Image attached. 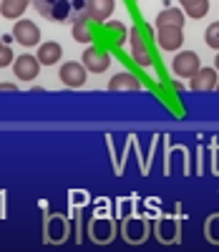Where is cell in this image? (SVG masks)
<instances>
[{
	"label": "cell",
	"instance_id": "6da1fadb",
	"mask_svg": "<svg viewBox=\"0 0 219 252\" xmlns=\"http://www.w3.org/2000/svg\"><path fill=\"white\" fill-rule=\"evenodd\" d=\"M131 58H134L136 66H141V68H151V66H154V51H151V46H149V38H146L144 26L131 31Z\"/></svg>",
	"mask_w": 219,
	"mask_h": 252
},
{
	"label": "cell",
	"instance_id": "7a4b0ae2",
	"mask_svg": "<svg viewBox=\"0 0 219 252\" xmlns=\"http://www.w3.org/2000/svg\"><path fill=\"white\" fill-rule=\"evenodd\" d=\"M13 38H15V43H20L23 48H33V46L40 43V28L33 23V20L18 18L15 26H13Z\"/></svg>",
	"mask_w": 219,
	"mask_h": 252
},
{
	"label": "cell",
	"instance_id": "3957f363",
	"mask_svg": "<svg viewBox=\"0 0 219 252\" xmlns=\"http://www.w3.org/2000/svg\"><path fill=\"white\" fill-rule=\"evenodd\" d=\"M61 81H63V86H68V89H81L86 78H89V71H86L83 63L78 61H68V63H63L61 71H58Z\"/></svg>",
	"mask_w": 219,
	"mask_h": 252
},
{
	"label": "cell",
	"instance_id": "277c9868",
	"mask_svg": "<svg viewBox=\"0 0 219 252\" xmlns=\"http://www.w3.org/2000/svg\"><path fill=\"white\" fill-rule=\"evenodd\" d=\"M171 68H174V73H177L179 78H191L196 71L202 68V61H199V56H196L194 51H182V53L174 56Z\"/></svg>",
	"mask_w": 219,
	"mask_h": 252
},
{
	"label": "cell",
	"instance_id": "5b68a950",
	"mask_svg": "<svg viewBox=\"0 0 219 252\" xmlns=\"http://www.w3.org/2000/svg\"><path fill=\"white\" fill-rule=\"evenodd\" d=\"M83 66L86 71H91V73H103L108 66H111V56H108L106 48H98V46H91V48H86L83 51Z\"/></svg>",
	"mask_w": 219,
	"mask_h": 252
},
{
	"label": "cell",
	"instance_id": "8992f818",
	"mask_svg": "<svg viewBox=\"0 0 219 252\" xmlns=\"http://www.w3.org/2000/svg\"><path fill=\"white\" fill-rule=\"evenodd\" d=\"M13 73H15V78H20V81H35L38 73H40V61H38L35 56H31V53L18 56V58L13 61Z\"/></svg>",
	"mask_w": 219,
	"mask_h": 252
},
{
	"label": "cell",
	"instance_id": "52a82bcc",
	"mask_svg": "<svg viewBox=\"0 0 219 252\" xmlns=\"http://www.w3.org/2000/svg\"><path fill=\"white\" fill-rule=\"evenodd\" d=\"M156 40L161 51H179L184 43V31L179 26H159L156 28Z\"/></svg>",
	"mask_w": 219,
	"mask_h": 252
},
{
	"label": "cell",
	"instance_id": "ba28073f",
	"mask_svg": "<svg viewBox=\"0 0 219 252\" xmlns=\"http://www.w3.org/2000/svg\"><path fill=\"white\" fill-rule=\"evenodd\" d=\"M116 10V0H86V18L94 23H106Z\"/></svg>",
	"mask_w": 219,
	"mask_h": 252
},
{
	"label": "cell",
	"instance_id": "9c48e42d",
	"mask_svg": "<svg viewBox=\"0 0 219 252\" xmlns=\"http://www.w3.org/2000/svg\"><path fill=\"white\" fill-rule=\"evenodd\" d=\"M217 81H219V71L202 66L199 71L189 78V86H191V91H214L217 89Z\"/></svg>",
	"mask_w": 219,
	"mask_h": 252
},
{
	"label": "cell",
	"instance_id": "30bf717a",
	"mask_svg": "<svg viewBox=\"0 0 219 252\" xmlns=\"http://www.w3.org/2000/svg\"><path fill=\"white\" fill-rule=\"evenodd\" d=\"M63 56V48L56 43V40H48V43H38V53L35 58L40 61V66H56Z\"/></svg>",
	"mask_w": 219,
	"mask_h": 252
},
{
	"label": "cell",
	"instance_id": "8fae6325",
	"mask_svg": "<svg viewBox=\"0 0 219 252\" xmlns=\"http://www.w3.org/2000/svg\"><path fill=\"white\" fill-rule=\"evenodd\" d=\"M96 31H94V20H89L86 15H81L76 23H73V40L78 43H94Z\"/></svg>",
	"mask_w": 219,
	"mask_h": 252
},
{
	"label": "cell",
	"instance_id": "7c38bea8",
	"mask_svg": "<svg viewBox=\"0 0 219 252\" xmlns=\"http://www.w3.org/2000/svg\"><path fill=\"white\" fill-rule=\"evenodd\" d=\"M108 89L111 91H139L141 81L134 73H116L111 81H108Z\"/></svg>",
	"mask_w": 219,
	"mask_h": 252
},
{
	"label": "cell",
	"instance_id": "4fadbf2b",
	"mask_svg": "<svg viewBox=\"0 0 219 252\" xmlns=\"http://www.w3.org/2000/svg\"><path fill=\"white\" fill-rule=\"evenodd\" d=\"M28 5H31V0H0V13H3V18L18 20V18H23Z\"/></svg>",
	"mask_w": 219,
	"mask_h": 252
},
{
	"label": "cell",
	"instance_id": "5bb4252c",
	"mask_svg": "<svg viewBox=\"0 0 219 252\" xmlns=\"http://www.w3.org/2000/svg\"><path fill=\"white\" fill-rule=\"evenodd\" d=\"M159 26H179V28H184V10H179V8H166V10H161L159 15H156V28Z\"/></svg>",
	"mask_w": 219,
	"mask_h": 252
},
{
	"label": "cell",
	"instance_id": "9a60e30c",
	"mask_svg": "<svg viewBox=\"0 0 219 252\" xmlns=\"http://www.w3.org/2000/svg\"><path fill=\"white\" fill-rule=\"evenodd\" d=\"M103 33L114 40V43L119 46V43H124L126 40V35H128V28L124 26V23H119V20H111V23H106V28H103Z\"/></svg>",
	"mask_w": 219,
	"mask_h": 252
},
{
	"label": "cell",
	"instance_id": "2e32d148",
	"mask_svg": "<svg viewBox=\"0 0 219 252\" xmlns=\"http://www.w3.org/2000/svg\"><path fill=\"white\" fill-rule=\"evenodd\" d=\"M207 13H209V0H196L194 5L184 8V15H189V18H194V20H199V18H204Z\"/></svg>",
	"mask_w": 219,
	"mask_h": 252
},
{
	"label": "cell",
	"instance_id": "e0dca14e",
	"mask_svg": "<svg viewBox=\"0 0 219 252\" xmlns=\"http://www.w3.org/2000/svg\"><path fill=\"white\" fill-rule=\"evenodd\" d=\"M204 40H207V46H209V48L219 51V20H217V23H212V26L207 28V33H204Z\"/></svg>",
	"mask_w": 219,
	"mask_h": 252
},
{
	"label": "cell",
	"instance_id": "ac0fdd59",
	"mask_svg": "<svg viewBox=\"0 0 219 252\" xmlns=\"http://www.w3.org/2000/svg\"><path fill=\"white\" fill-rule=\"evenodd\" d=\"M13 61H15L13 48H8V46L3 43V46H0V68H8V66H13Z\"/></svg>",
	"mask_w": 219,
	"mask_h": 252
},
{
	"label": "cell",
	"instance_id": "d6986e66",
	"mask_svg": "<svg viewBox=\"0 0 219 252\" xmlns=\"http://www.w3.org/2000/svg\"><path fill=\"white\" fill-rule=\"evenodd\" d=\"M0 91H15L13 83H0Z\"/></svg>",
	"mask_w": 219,
	"mask_h": 252
},
{
	"label": "cell",
	"instance_id": "ffe728a7",
	"mask_svg": "<svg viewBox=\"0 0 219 252\" xmlns=\"http://www.w3.org/2000/svg\"><path fill=\"white\" fill-rule=\"evenodd\" d=\"M179 3H182V8H189V5H194V3H196V0H179Z\"/></svg>",
	"mask_w": 219,
	"mask_h": 252
},
{
	"label": "cell",
	"instance_id": "44dd1931",
	"mask_svg": "<svg viewBox=\"0 0 219 252\" xmlns=\"http://www.w3.org/2000/svg\"><path fill=\"white\" fill-rule=\"evenodd\" d=\"M214 68L219 71V53H217V58H214Z\"/></svg>",
	"mask_w": 219,
	"mask_h": 252
},
{
	"label": "cell",
	"instance_id": "7402d4cb",
	"mask_svg": "<svg viewBox=\"0 0 219 252\" xmlns=\"http://www.w3.org/2000/svg\"><path fill=\"white\" fill-rule=\"evenodd\" d=\"M217 89H219V81H217Z\"/></svg>",
	"mask_w": 219,
	"mask_h": 252
},
{
	"label": "cell",
	"instance_id": "603a6c76",
	"mask_svg": "<svg viewBox=\"0 0 219 252\" xmlns=\"http://www.w3.org/2000/svg\"><path fill=\"white\" fill-rule=\"evenodd\" d=\"M0 46H3V40H0Z\"/></svg>",
	"mask_w": 219,
	"mask_h": 252
}]
</instances>
